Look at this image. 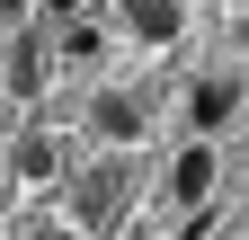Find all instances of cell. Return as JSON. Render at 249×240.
I'll return each instance as SVG.
<instances>
[{"mask_svg": "<svg viewBox=\"0 0 249 240\" xmlns=\"http://www.w3.org/2000/svg\"><path fill=\"white\" fill-rule=\"evenodd\" d=\"M116 214H124V169L107 160V169H89V178H80V231H107Z\"/></svg>", "mask_w": 249, "mask_h": 240, "instance_id": "1", "label": "cell"}, {"mask_svg": "<svg viewBox=\"0 0 249 240\" xmlns=\"http://www.w3.org/2000/svg\"><path fill=\"white\" fill-rule=\"evenodd\" d=\"M231 107H240V80H196V89H187V125H196V134H223Z\"/></svg>", "mask_w": 249, "mask_h": 240, "instance_id": "2", "label": "cell"}, {"mask_svg": "<svg viewBox=\"0 0 249 240\" xmlns=\"http://www.w3.org/2000/svg\"><path fill=\"white\" fill-rule=\"evenodd\" d=\"M124 27H134L142 45H178V27H187V9H178V0H124Z\"/></svg>", "mask_w": 249, "mask_h": 240, "instance_id": "3", "label": "cell"}, {"mask_svg": "<svg viewBox=\"0 0 249 240\" xmlns=\"http://www.w3.org/2000/svg\"><path fill=\"white\" fill-rule=\"evenodd\" d=\"M169 196H187V205H205V196H213V152H205V142H187V152H178Z\"/></svg>", "mask_w": 249, "mask_h": 240, "instance_id": "4", "label": "cell"}, {"mask_svg": "<svg viewBox=\"0 0 249 240\" xmlns=\"http://www.w3.org/2000/svg\"><path fill=\"white\" fill-rule=\"evenodd\" d=\"M98 134H107V142H134V134H142V107L124 98V89H107V98H98Z\"/></svg>", "mask_w": 249, "mask_h": 240, "instance_id": "5", "label": "cell"}, {"mask_svg": "<svg viewBox=\"0 0 249 240\" xmlns=\"http://www.w3.org/2000/svg\"><path fill=\"white\" fill-rule=\"evenodd\" d=\"M18 178H53V142H45V134L18 142Z\"/></svg>", "mask_w": 249, "mask_h": 240, "instance_id": "6", "label": "cell"}, {"mask_svg": "<svg viewBox=\"0 0 249 240\" xmlns=\"http://www.w3.org/2000/svg\"><path fill=\"white\" fill-rule=\"evenodd\" d=\"M62 53H71V63H89V53H98V27H89V18H80V27H62Z\"/></svg>", "mask_w": 249, "mask_h": 240, "instance_id": "7", "label": "cell"}, {"mask_svg": "<svg viewBox=\"0 0 249 240\" xmlns=\"http://www.w3.org/2000/svg\"><path fill=\"white\" fill-rule=\"evenodd\" d=\"M27 9H36V0H0V18H27Z\"/></svg>", "mask_w": 249, "mask_h": 240, "instance_id": "8", "label": "cell"}, {"mask_svg": "<svg viewBox=\"0 0 249 240\" xmlns=\"http://www.w3.org/2000/svg\"><path fill=\"white\" fill-rule=\"evenodd\" d=\"M36 240H62V231H36Z\"/></svg>", "mask_w": 249, "mask_h": 240, "instance_id": "9", "label": "cell"}]
</instances>
